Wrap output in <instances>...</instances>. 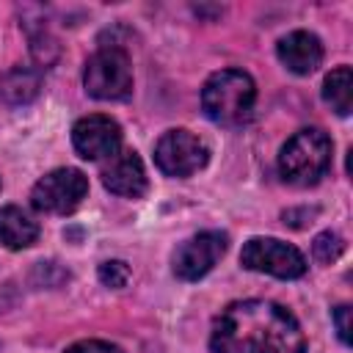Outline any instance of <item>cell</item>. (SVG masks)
<instances>
[{"instance_id": "18", "label": "cell", "mask_w": 353, "mask_h": 353, "mask_svg": "<svg viewBox=\"0 0 353 353\" xmlns=\"http://www.w3.org/2000/svg\"><path fill=\"white\" fill-rule=\"evenodd\" d=\"M63 353H121V347H116L110 342H102V339H83V342L69 345Z\"/></svg>"}, {"instance_id": "5", "label": "cell", "mask_w": 353, "mask_h": 353, "mask_svg": "<svg viewBox=\"0 0 353 353\" xmlns=\"http://www.w3.org/2000/svg\"><path fill=\"white\" fill-rule=\"evenodd\" d=\"M88 193V179L77 168H55L44 174L33 190H30V204L39 212L50 215H69L80 207V201Z\"/></svg>"}, {"instance_id": "15", "label": "cell", "mask_w": 353, "mask_h": 353, "mask_svg": "<svg viewBox=\"0 0 353 353\" xmlns=\"http://www.w3.org/2000/svg\"><path fill=\"white\" fill-rule=\"evenodd\" d=\"M345 251V240L336 232H320L312 243V254L317 262H334Z\"/></svg>"}, {"instance_id": "2", "label": "cell", "mask_w": 353, "mask_h": 353, "mask_svg": "<svg viewBox=\"0 0 353 353\" xmlns=\"http://www.w3.org/2000/svg\"><path fill=\"white\" fill-rule=\"evenodd\" d=\"M256 102V85L251 74L240 69H221L207 77L201 88V108L210 121L223 127H240L251 119Z\"/></svg>"}, {"instance_id": "4", "label": "cell", "mask_w": 353, "mask_h": 353, "mask_svg": "<svg viewBox=\"0 0 353 353\" xmlns=\"http://www.w3.org/2000/svg\"><path fill=\"white\" fill-rule=\"evenodd\" d=\"M83 85L94 99H127L132 91V66L130 55L121 47L97 50L83 69Z\"/></svg>"}, {"instance_id": "8", "label": "cell", "mask_w": 353, "mask_h": 353, "mask_svg": "<svg viewBox=\"0 0 353 353\" xmlns=\"http://www.w3.org/2000/svg\"><path fill=\"white\" fill-rule=\"evenodd\" d=\"M223 251H226L223 232H199L174 251L171 268H174L176 279L199 281L201 276H207L215 268V262L223 256Z\"/></svg>"}, {"instance_id": "16", "label": "cell", "mask_w": 353, "mask_h": 353, "mask_svg": "<svg viewBox=\"0 0 353 353\" xmlns=\"http://www.w3.org/2000/svg\"><path fill=\"white\" fill-rule=\"evenodd\" d=\"M30 52H33V58H36L41 66H50V63L58 58V44H55V39L41 28L39 33H30Z\"/></svg>"}, {"instance_id": "17", "label": "cell", "mask_w": 353, "mask_h": 353, "mask_svg": "<svg viewBox=\"0 0 353 353\" xmlns=\"http://www.w3.org/2000/svg\"><path fill=\"white\" fill-rule=\"evenodd\" d=\"M99 281L105 284V287H124L127 281H130V268H127V262H121V259H108V262H102L99 265Z\"/></svg>"}, {"instance_id": "1", "label": "cell", "mask_w": 353, "mask_h": 353, "mask_svg": "<svg viewBox=\"0 0 353 353\" xmlns=\"http://www.w3.org/2000/svg\"><path fill=\"white\" fill-rule=\"evenodd\" d=\"M212 353H306L298 320L273 301H234L212 323Z\"/></svg>"}, {"instance_id": "14", "label": "cell", "mask_w": 353, "mask_h": 353, "mask_svg": "<svg viewBox=\"0 0 353 353\" xmlns=\"http://www.w3.org/2000/svg\"><path fill=\"white\" fill-rule=\"evenodd\" d=\"M323 99L334 113L347 116L353 110V72L350 66H336L323 80Z\"/></svg>"}, {"instance_id": "9", "label": "cell", "mask_w": 353, "mask_h": 353, "mask_svg": "<svg viewBox=\"0 0 353 353\" xmlns=\"http://www.w3.org/2000/svg\"><path fill=\"white\" fill-rule=\"evenodd\" d=\"M72 143L83 160H110L121 149V127L102 113L83 116L72 127Z\"/></svg>"}, {"instance_id": "11", "label": "cell", "mask_w": 353, "mask_h": 353, "mask_svg": "<svg viewBox=\"0 0 353 353\" xmlns=\"http://www.w3.org/2000/svg\"><path fill=\"white\" fill-rule=\"evenodd\" d=\"M279 61L295 74H312L323 61V44L309 30H292L279 39Z\"/></svg>"}, {"instance_id": "10", "label": "cell", "mask_w": 353, "mask_h": 353, "mask_svg": "<svg viewBox=\"0 0 353 353\" xmlns=\"http://www.w3.org/2000/svg\"><path fill=\"white\" fill-rule=\"evenodd\" d=\"M102 185L116 193V196H127V199H138L146 193V171L141 157L127 149L119 152L108 160V165L102 168Z\"/></svg>"}, {"instance_id": "3", "label": "cell", "mask_w": 353, "mask_h": 353, "mask_svg": "<svg viewBox=\"0 0 353 353\" xmlns=\"http://www.w3.org/2000/svg\"><path fill=\"white\" fill-rule=\"evenodd\" d=\"M328 165H331V138L317 127L298 130L279 152V174L284 182L295 188H309L320 182Z\"/></svg>"}, {"instance_id": "12", "label": "cell", "mask_w": 353, "mask_h": 353, "mask_svg": "<svg viewBox=\"0 0 353 353\" xmlns=\"http://www.w3.org/2000/svg\"><path fill=\"white\" fill-rule=\"evenodd\" d=\"M39 237V223L22 212L19 207L8 204V207H0V243L11 251H19V248H28L33 245Z\"/></svg>"}, {"instance_id": "19", "label": "cell", "mask_w": 353, "mask_h": 353, "mask_svg": "<svg viewBox=\"0 0 353 353\" xmlns=\"http://www.w3.org/2000/svg\"><path fill=\"white\" fill-rule=\"evenodd\" d=\"M331 317H334V325H336V336H339V342H342V345H350V306H347V303L336 306Z\"/></svg>"}, {"instance_id": "7", "label": "cell", "mask_w": 353, "mask_h": 353, "mask_svg": "<svg viewBox=\"0 0 353 353\" xmlns=\"http://www.w3.org/2000/svg\"><path fill=\"white\" fill-rule=\"evenodd\" d=\"M210 149L190 130H168L154 143V163L165 176H190L207 165Z\"/></svg>"}, {"instance_id": "13", "label": "cell", "mask_w": 353, "mask_h": 353, "mask_svg": "<svg viewBox=\"0 0 353 353\" xmlns=\"http://www.w3.org/2000/svg\"><path fill=\"white\" fill-rule=\"evenodd\" d=\"M41 91V72L28 66H14L0 77V99L6 105H28Z\"/></svg>"}, {"instance_id": "6", "label": "cell", "mask_w": 353, "mask_h": 353, "mask_svg": "<svg viewBox=\"0 0 353 353\" xmlns=\"http://www.w3.org/2000/svg\"><path fill=\"white\" fill-rule=\"evenodd\" d=\"M240 262L248 270L268 273L276 279H298L306 273L303 254L276 237H251L240 251Z\"/></svg>"}]
</instances>
